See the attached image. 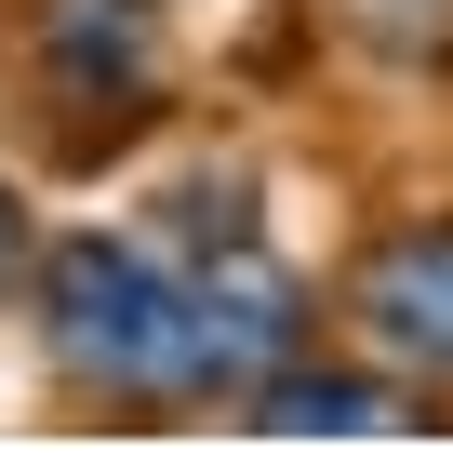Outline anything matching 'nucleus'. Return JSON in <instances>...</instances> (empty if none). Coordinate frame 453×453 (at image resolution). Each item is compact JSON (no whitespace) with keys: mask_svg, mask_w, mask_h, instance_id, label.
<instances>
[{"mask_svg":"<svg viewBox=\"0 0 453 453\" xmlns=\"http://www.w3.org/2000/svg\"><path fill=\"white\" fill-rule=\"evenodd\" d=\"M187 226H67L27 267V334L54 360V387L107 400V413H213L254 400L294 347H307V280L254 241V213L200 226V200H173Z\"/></svg>","mask_w":453,"mask_h":453,"instance_id":"1","label":"nucleus"},{"mask_svg":"<svg viewBox=\"0 0 453 453\" xmlns=\"http://www.w3.org/2000/svg\"><path fill=\"white\" fill-rule=\"evenodd\" d=\"M14 67L41 94V120L67 147H120L173 107V41L160 0H27L14 14Z\"/></svg>","mask_w":453,"mask_h":453,"instance_id":"2","label":"nucleus"},{"mask_svg":"<svg viewBox=\"0 0 453 453\" xmlns=\"http://www.w3.org/2000/svg\"><path fill=\"white\" fill-rule=\"evenodd\" d=\"M334 334L387 360L400 387H453V213H387L334 280Z\"/></svg>","mask_w":453,"mask_h":453,"instance_id":"3","label":"nucleus"},{"mask_svg":"<svg viewBox=\"0 0 453 453\" xmlns=\"http://www.w3.org/2000/svg\"><path fill=\"white\" fill-rule=\"evenodd\" d=\"M413 400H426V387H400V373H387V360H360V347H347V360H307V347H294L241 413H254V426H280V440H307V426H413Z\"/></svg>","mask_w":453,"mask_h":453,"instance_id":"4","label":"nucleus"},{"mask_svg":"<svg viewBox=\"0 0 453 453\" xmlns=\"http://www.w3.org/2000/svg\"><path fill=\"white\" fill-rule=\"evenodd\" d=\"M27 267H41V213H27L14 173H0V294H27Z\"/></svg>","mask_w":453,"mask_h":453,"instance_id":"5","label":"nucleus"}]
</instances>
